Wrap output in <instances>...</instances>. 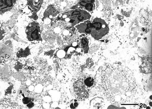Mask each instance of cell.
<instances>
[{"instance_id":"obj_8","label":"cell","mask_w":152,"mask_h":109,"mask_svg":"<svg viewBox=\"0 0 152 109\" xmlns=\"http://www.w3.org/2000/svg\"><path fill=\"white\" fill-rule=\"evenodd\" d=\"M81 44L83 47H85L88 45V42L86 39L83 38L81 40Z\"/></svg>"},{"instance_id":"obj_9","label":"cell","mask_w":152,"mask_h":109,"mask_svg":"<svg viewBox=\"0 0 152 109\" xmlns=\"http://www.w3.org/2000/svg\"><path fill=\"white\" fill-rule=\"evenodd\" d=\"M30 100V99L28 98H25L23 100V102L24 104H27L29 102Z\"/></svg>"},{"instance_id":"obj_5","label":"cell","mask_w":152,"mask_h":109,"mask_svg":"<svg viewBox=\"0 0 152 109\" xmlns=\"http://www.w3.org/2000/svg\"><path fill=\"white\" fill-rule=\"evenodd\" d=\"M95 2L94 1H80L76 6V7L88 12H92L95 9Z\"/></svg>"},{"instance_id":"obj_1","label":"cell","mask_w":152,"mask_h":109,"mask_svg":"<svg viewBox=\"0 0 152 109\" xmlns=\"http://www.w3.org/2000/svg\"><path fill=\"white\" fill-rule=\"evenodd\" d=\"M107 97L114 104H121L133 98L136 93L134 78L124 76L102 78Z\"/></svg>"},{"instance_id":"obj_10","label":"cell","mask_w":152,"mask_h":109,"mask_svg":"<svg viewBox=\"0 0 152 109\" xmlns=\"http://www.w3.org/2000/svg\"><path fill=\"white\" fill-rule=\"evenodd\" d=\"M33 106V103H30L27 105V107H32Z\"/></svg>"},{"instance_id":"obj_4","label":"cell","mask_w":152,"mask_h":109,"mask_svg":"<svg viewBox=\"0 0 152 109\" xmlns=\"http://www.w3.org/2000/svg\"><path fill=\"white\" fill-rule=\"evenodd\" d=\"M75 95L78 101H83L86 100L89 96L88 91L82 87L74 88Z\"/></svg>"},{"instance_id":"obj_7","label":"cell","mask_w":152,"mask_h":109,"mask_svg":"<svg viewBox=\"0 0 152 109\" xmlns=\"http://www.w3.org/2000/svg\"><path fill=\"white\" fill-rule=\"evenodd\" d=\"M78 100H73L71 101L70 107L72 109H75L77 108L78 105Z\"/></svg>"},{"instance_id":"obj_6","label":"cell","mask_w":152,"mask_h":109,"mask_svg":"<svg viewBox=\"0 0 152 109\" xmlns=\"http://www.w3.org/2000/svg\"><path fill=\"white\" fill-rule=\"evenodd\" d=\"M83 82V87L88 91L93 88L94 85V78L91 77H88L81 79Z\"/></svg>"},{"instance_id":"obj_2","label":"cell","mask_w":152,"mask_h":109,"mask_svg":"<svg viewBox=\"0 0 152 109\" xmlns=\"http://www.w3.org/2000/svg\"><path fill=\"white\" fill-rule=\"evenodd\" d=\"M79 32L90 34L95 39H99L109 32L107 24L100 18H96L92 22L89 20L85 21L77 26Z\"/></svg>"},{"instance_id":"obj_3","label":"cell","mask_w":152,"mask_h":109,"mask_svg":"<svg viewBox=\"0 0 152 109\" xmlns=\"http://www.w3.org/2000/svg\"><path fill=\"white\" fill-rule=\"evenodd\" d=\"M90 14L86 11L81 9L76 10L72 12L69 17H71L69 21L71 23L75 24L89 20L91 17Z\"/></svg>"}]
</instances>
